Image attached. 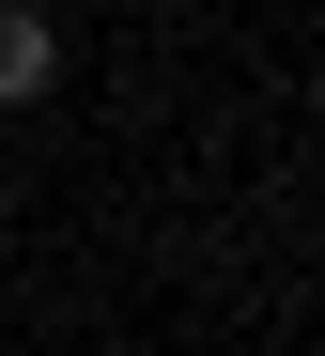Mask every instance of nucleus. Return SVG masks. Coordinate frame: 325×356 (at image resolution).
<instances>
[{
  "instance_id": "1",
  "label": "nucleus",
  "mask_w": 325,
  "mask_h": 356,
  "mask_svg": "<svg viewBox=\"0 0 325 356\" xmlns=\"http://www.w3.org/2000/svg\"><path fill=\"white\" fill-rule=\"evenodd\" d=\"M47 93H62V16L0 0V108H47Z\"/></svg>"
}]
</instances>
